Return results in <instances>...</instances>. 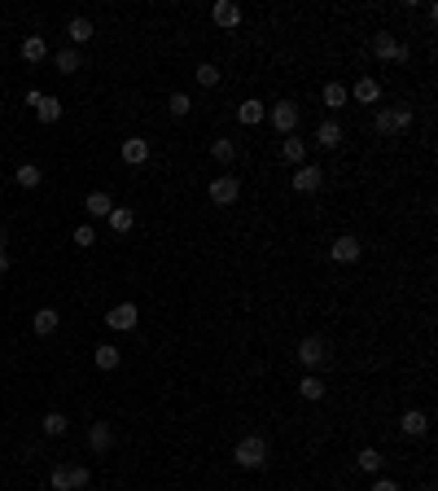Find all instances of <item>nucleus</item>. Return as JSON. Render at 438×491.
Returning a JSON list of instances; mask_svg holds the SVG:
<instances>
[{"instance_id":"obj_1","label":"nucleus","mask_w":438,"mask_h":491,"mask_svg":"<svg viewBox=\"0 0 438 491\" xmlns=\"http://www.w3.org/2000/svg\"><path fill=\"white\" fill-rule=\"evenodd\" d=\"M268 456H272V452H268V439H263V434H246V439L233 448V461H237L241 469H263Z\"/></svg>"},{"instance_id":"obj_2","label":"nucleus","mask_w":438,"mask_h":491,"mask_svg":"<svg viewBox=\"0 0 438 491\" xmlns=\"http://www.w3.org/2000/svg\"><path fill=\"white\" fill-rule=\"evenodd\" d=\"M372 127H377V136H403V132H412V106H390V110H377Z\"/></svg>"},{"instance_id":"obj_3","label":"nucleus","mask_w":438,"mask_h":491,"mask_svg":"<svg viewBox=\"0 0 438 491\" xmlns=\"http://www.w3.org/2000/svg\"><path fill=\"white\" fill-rule=\"evenodd\" d=\"M372 57H377V62H390V66H403V62L412 57V48L403 44L399 36H390V31H377V36H372Z\"/></svg>"},{"instance_id":"obj_4","label":"nucleus","mask_w":438,"mask_h":491,"mask_svg":"<svg viewBox=\"0 0 438 491\" xmlns=\"http://www.w3.org/2000/svg\"><path fill=\"white\" fill-rule=\"evenodd\" d=\"M298 364L312 373V369H324L329 364V342H324L320 334H312V338H302L298 342Z\"/></svg>"},{"instance_id":"obj_5","label":"nucleus","mask_w":438,"mask_h":491,"mask_svg":"<svg viewBox=\"0 0 438 491\" xmlns=\"http://www.w3.org/2000/svg\"><path fill=\"white\" fill-rule=\"evenodd\" d=\"M268 119H272V127H277L281 136H294V127H298V119H302V110L294 106V101H277L268 110Z\"/></svg>"},{"instance_id":"obj_6","label":"nucleus","mask_w":438,"mask_h":491,"mask_svg":"<svg viewBox=\"0 0 438 491\" xmlns=\"http://www.w3.org/2000/svg\"><path fill=\"white\" fill-rule=\"evenodd\" d=\"M241 198V180L237 176H215L210 180V202L215 206H233Z\"/></svg>"},{"instance_id":"obj_7","label":"nucleus","mask_w":438,"mask_h":491,"mask_svg":"<svg viewBox=\"0 0 438 491\" xmlns=\"http://www.w3.org/2000/svg\"><path fill=\"white\" fill-rule=\"evenodd\" d=\"M360 255H364V246H360V237H351V233H342V237L329 246V259H333V264H355Z\"/></svg>"},{"instance_id":"obj_8","label":"nucleus","mask_w":438,"mask_h":491,"mask_svg":"<svg viewBox=\"0 0 438 491\" xmlns=\"http://www.w3.org/2000/svg\"><path fill=\"white\" fill-rule=\"evenodd\" d=\"M136 320H140V312H136V303H115V307H110V312H105V325H110V329H136Z\"/></svg>"},{"instance_id":"obj_9","label":"nucleus","mask_w":438,"mask_h":491,"mask_svg":"<svg viewBox=\"0 0 438 491\" xmlns=\"http://www.w3.org/2000/svg\"><path fill=\"white\" fill-rule=\"evenodd\" d=\"M289 185H294V193H316V189L324 185V171L316 167V162H302V167L294 171V180H289Z\"/></svg>"},{"instance_id":"obj_10","label":"nucleus","mask_w":438,"mask_h":491,"mask_svg":"<svg viewBox=\"0 0 438 491\" xmlns=\"http://www.w3.org/2000/svg\"><path fill=\"white\" fill-rule=\"evenodd\" d=\"M88 448H92L96 456H105L110 448H115V430H110V421H92V425H88Z\"/></svg>"},{"instance_id":"obj_11","label":"nucleus","mask_w":438,"mask_h":491,"mask_svg":"<svg viewBox=\"0 0 438 491\" xmlns=\"http://www.w3.org/2000/svg\"><path fill=\"white\" fill-rule=\"evenodd\" d=\"M210 18H215V27L233 31V27H241V5H237V0H219V5L210 9Z\"/></svg>"},{"instance_id":"obj_12","label":"nucleus","mask_w":438,"mask_h":491,"mask_svg":"<svg viewBox=\"0 0 438 491\" xmlns=\"http://www.w3.org/2000/svg\"><path fill=\"white\" fill-rule=\"evenodd\" d=\"M399 430L408 434V439H421V434L430 430V413H421V408H408V413L399 417Z\"/></svg>"},{"instance_id":"obj_13","label":"nucleus","mask_w":438,"mask_h":491,"mask_svg":"<svg viewBox=\"0 0 438 491\" xmlns=\"http://www.w3.org/2000/svg\"><path fill=\"white\" fill-rule=\"evenodd\" d=\"M119 154H123L127 167H140V162H149V141L132 136V141H123V145H119Z\"/></svg>"},{"instance_id":"obj_14","label":"nucleus","mask_w":438,"mask_h":491,"mask_svg":"<svg viewBox=\"0 0 438 491\" xmlns=\"http://www.w3.org/2000/svg\"><path fill=\"white\" fill-rule=\"evenodd\" d=\"M84 211H88V215H92V220H105V215H110V211H115V198H110V193H105V189H92V193H88V198H84Z\"/></svg>"},{"instance_id":"obj_15","label":"nucleus","mask_w":438,"mask_h":491,"mask_svg":"<svg viewBox=\"0 0 438 491\" xmlns=\"http://www.w3.org/2000/svg\"><path fill=\"white\" fill-rule=\"evenodd\" d=\"M316 145H324V150H337V145H342V123H337V119H324V123L316 127Z\"/></svg>"},{"instance_id":"obj_16","label":"nucleus","mask_w":438,"mask_h":491,"mask_svg":"<svg viewBox=\"0 0 438 491\" xmlns=\"http://www.w3.org/2000/svg\"><path fill=\"white\" fill-rule=\"evenodd\" d=\"M351 97H355V101H364V106H377V101H381V84H377L372 75H364L360 84L351 88Z\"/></svg>"},{"instance_id":"obj_17","label":"nucleus","mask_w":438,"mask_h":491,"mask_svg":"<svg viewBox=\"0 0 438 491\" xmlns=\"http://www.w3.org/2000/svg\"><path fill=\"white\" fill-rule=\"evenodd\" d=\"M237 119L246 123V127H258V123L268 119V106H263V101H254V97H250V101H241V106H237Z\"/></svg>"},{"instance_id":"obj_18","label":"nucleus","mask_w":438,"mask_h":491,"mask_svg":"<svg viewBox=\"0 0 438 491\" xmlns=\"http://www.w3.org/2000/svg\"><path fill=\"white\" fill-rule=\"evenodd\" d=\"M123 364V351L115 347V342H101V347H96V369L101 373H115Z\"/></svg>"},{"instance_id":"obj_19","label":"nucleus","mask_w":438,"mask_h":491,"mask_svg":"<svg viewBox=\"0 0 438 491\" xmlns=\"http://www.w3.org/2000/svg\"><path fill=\"white\" fill-rule=\"evenodd\" d=\"M57 71L61 75H75V71H84V53H79V48H57Z\"/></svg>"},{"instance_id":"obj_20","label":"nucleus","mask_w":438,"mask_h":491,"mask_svg":"<svg viewBox=\"0 0 438 491\" xmlns=\"http://www.w3.org/2000/svg\"><path fill=\"white\" fill-rule=\"evenodd\" d=\"M57 325H61V316H57V307H40V312H36V316H31V329H36V334H53V329H57Z\"/></svg>"},{"instance_id":"obj_21","label":"nucleus","mask_w":438,"mask_h":491,"mask_svg":"<svg viewBox=\"0 0 438 491\" xmlns=\"http://www.w3.org/2000/svg\"><path fill=\"white\" fill-rule=\"evenodd\" d=\"M44 57H48L44 36H27V40H22V62H31V66H36V62H44Z\"/></svg>"},{"instance_id":"obj_22","label":"nucleus","mask_w":438,"mask_h":491,"mask_svg":"<svg viewBox=\"0 0 438 491\" xmlns=\"http://www.w3.org/2000/svg\"><path fill=\"white\" fill-rule=\"evenodd\" d=\"M320 97H324V110H342L351 92H346L342 84H337V79H329V84H324V92H320Z\"/></svg>"},{"instance_id":"obj_23","label":"nucleus","mask_w":438,"mask_h":491,"mask_svg":"<svg viewBox=\"0 0 438 491\" xmlns=\"http://www.w3.org/2000/svg\"><path fill=\"white\" fill-rule=\"evenodd\" d=\"M66 36H71V44H88V40L96 36V27H92L88 18H71V22H66Z\"/></svg>"},{"instance_id":"obj_24","label":"nucleus","mask_w":438,"mask_h":491,"mask_svg":"<svg viewBox=\"0 0 438 491\" xmlns=\"http://www.w3.org/2000/svg\"><path fill=\"white\" fill-rule=\"evenodd\" d=\"M281 158H285V162H298V167H302V162H307V141H302V136H285Z\"/></svg>"},{"instance_id":"obj_25","label":"nucleus","mask_w":438,"mask_h":491,"mask_svg":"<svg viewBox=\"0 0 438 491\" xmlns=\"http://www.w3.org/2000/svg\"><path fill=\"white\" fill-rule=\"evenodd\" d=\"M210 158H215V162H224V167H228V162H237V141H228V136L210 141Z\"/></svg>"},{"instance_id":"obj_26","label":"nucleus","mask_w":438,"mask_h":491,"mask_svg":"<svg viewBox=\"0 0 438 491\" xmlns=\"http://www.w3.org/2000/svg\"><path fill=\"white\" fill-rule=\"evenodd\" d=\"M110 228H115V233H132V224H136V215H132V206H115L110 211Z\"/></svg>"},{"instance_id":"obj_27","label":"nucleus","mask_w":438,"mask_h":491,"mask_svg":"<svg viewBox=\"0 0 438 491\" xmlns=\"http://www.w3.org/2000/svg\"><path fill=\"white\" fill-rule=\"evenodd\" d=\"M40 430H44L48 439H57V434H66V430H71V421H66V413H44Z\"/></svg>"},{"instance_id":"obj_28","label":"nucleus","mask_w":438,"mask_h":491,"mask_svg":"<svg viewBox=\"0 0 438 491\" xmlns=\"http://www.w3.org/2000/svg\"><path fill=\"white\" fill-rule=\"evenodd\" d=\"M13 180H18L22 189H40V180H44V171L36 167V162H22L18 171H13Z\"/></svg>"},{"instance_id":"obj_29","label":"nucleus","mask_w":438,"mask_h":491,"mask_svg":"<svg viewBox=\"0 0 438 491\" xmlns=\"http://www.w3.org/2000/svg\"><path fill=\"white\" fill-rule=\"evenodd\" d=\"M324 390H329V386H324L316 373H302V382H298V395L302 399H324Z\"/></svg>"},{"instance_id":"obj_30","label":"nucleus","mask_w":438,"mask_h":491,"mask_svg":"<svg viewBox=\"0 0 438 491\" xmlns=\"http://www.w3.org/2000/svg\"><path fill=\"white\" fill-rule=\"evenodd\" d=\"M36 114H40V123H57L61 119V101H57V97H40V106H36Z\"/></svg>"},{"instance_id":"obj_31","label":"nucleus","mask_w":438,"mask_h":491,"mask_svg":"<svg viewBox=\"0 0 438 491\" xmlns=\"http://www.w3.org/2000/svg\"><path fill=\"white\" fill-rule=\"evenodd\" d=\"M355 461H360V469H364V474H381L386 456H381L377 448H360V456H355Z\"/></svg>"},{"instance_id":"obj_32","label":"nucleus","mask_w":438,"mask_h":491,"mask_svg":"<svg viewBox=\"0 0 438 491\" xmlns=\"http://www.w3.org/2000/svg\"><path fill=\"white\" fill-rule=\"evenodd\" d=\"M167 110L175 114V119H184V114L193 110V97H189V92H171V97H167Z\"/></svg>"},{"instance_id":"obj_33","label":"nucleus","mask_w":438,"mask_h":491,"mask_svg":"<svg viewBox=\"0 0 438 491\" xmlns=\"http://www.w3.org/2000/svg\"><path fill=\"white\" fill-rule=\"evenodd\" d=\"M92 487V469L88 465H71V491H88Z\"/></svg>"},{"instance_id":"obj_34","label":"nucleus","mask_w":438,"mask_h":491,"mask_svg":"<svg viewBox=\"0 0 438 491\" xmlns=\"http://www.w3.org/2000/svg\"><path fill=\"white\" fill-rule=\"evenodd\" d=\"M198 84L202 88H215L219 84V66H215V62H202V66H198Z\"/></svg>"},{"instance_id":"obj_35","label":"nucleus","mask_w":438,"mask_h":491,"mask_svg":"<svg viewBox=\"0 0 438 491\" xmlns=\"http://www.w3.org/2000/svg\"><path fill=\"white\" fill-rule=\"evenodd\" d=\"M48 487H53V491H71V465H57L53 474H48Z\"/></svg>"},{"instance_id":"obj_36","label":"nucleus","mask_w":438,"mask_h":491,"mask_svg":"<svg viewBox=\"0 0 438 491\" xmlns=\"http://www.w3.org/2000/svg\"><path fill=\"white\" fill-rule=\"evenodd\" d=\"M75 246H96V228L92 224H79L75 228Z\"/></svg>"},{"instance_id":"obj_37","label":"nucleus","mask_w":438,"mask_h":491,"mask_svg":"<svg viewBox=\"0 0 438 491\" xmlns=\"http://www.w3.org/2000/svg\"><path fill=\"white\" fill-rule=\"evenodd\" d=\"M368 491H399V483H395V478H381V474H377V483H372Z\"/></svg>"},{"instance_id":"obj_38","label":"nucleus","mask_w":438,"mask_h":491,"mask_svg":"<svg viewBox=\"0 0 438 491\" xmlns=\"http://www.w3.org/2000/svg\"><path fill=\"white\" fill-rule=\"evenodd\" d=\"M5 246H9V228L0 224V255H5Z\"/></svg>"},{"instance_id":"obj_39","label":"nucleus","mask_w":438,"mask_h":491,"mask_svg":"<svg viewBox=\"0 0 438 491\" xmlns=\"http://www.w3.org/2000/svg\"><path fill=\"white\" fill-rule=\"evenodd\" d=\"M421 491H434V483H425V487H421Z\"/></svg>"}]
</instances>
